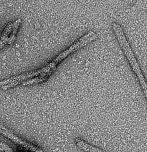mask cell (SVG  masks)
<instances>
[{
    "label": "cell",
    "mask_w": 147,
    "mask_h": 152,
    "mask_svg": "<svg viewBox=\"0 0 147 152\" xmlns=\"http://www.w3.org/2000/svg\"><path fill=\"white\" fill-rule=\"evenodd\" d=\"M112 29L124 55L138 78L139 83L145 95L147 94V82L135 56L133 51L126 37L123 28L117 23L112 24Z\"/></svg>",
    "instance_id": "7a4b0ae2"
},
{
    "label": "cell",
    "mask_w": 147,
    "mask_h": 152,
    "mask_svg": "<svg viewBox=\"0 0 147 152\" xmlns=\"http://www.w3.org/2000/svg\"><path fill=\"white\" fill-rule=\"evenodd\" d=\"M0 146L4 147L9 152H13V150H12V148H10L8 145L5 144V143L0 142Z\"/></svg>",
    "instance_id": "277c9868"
},
{
    "label": "cell",
    "mask_w": 147,
    "mask_h": 152,
    "mask_svg": "<svg viewBox=\"0 0 147 152\" xmlns=\"http://www.w3.org/2000/svg\"><path fill=\"white\" fill-rule=\"evenodd\" d=\"M21 22V19L18 18L14 23H9L4 28L0 37V50L6 45H11L15 40Z\"/></svg>",
    "instance_id": "3957f363"
},
{
    "label": "cell",
    "mask_w": 147,
    "mask_h": 152,
    "mask_svg": "<svg viewBox=\"0 0 147 152\" xmlns=\"http://www.w3.org/2000/svg\"><path fill=\"white\" fill-rule=\"evenodd\" d=\"M98 34L93 31H90L79 38L71 45L62 51L59 55L46 65L40 68V74L36 80L40 84L46 81L55 72L57 66L64 59L78 50L87 46L98 38Z\"/></svg>",
    "instance_id": "6da1fadb"
},
{
    "label": "cell",
    "mask_w": 147,
    "mask_h": 152,
    "mask_svg": "<svg viewBox=\"0 0 147 152\" xmlns=\"http://www.w3.org/2000/svg\"></svg>",
    "instance_id": "5b68a950"
}]
</instances>
